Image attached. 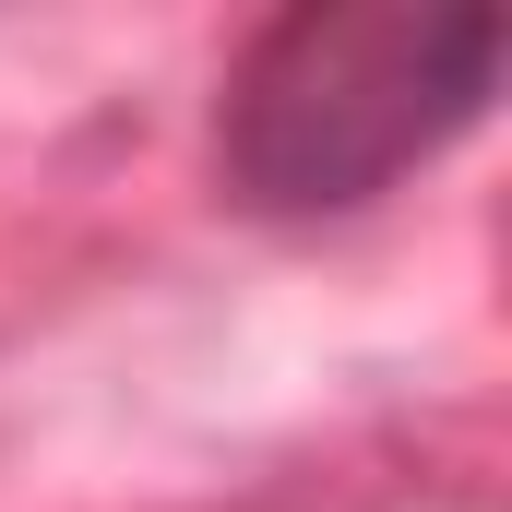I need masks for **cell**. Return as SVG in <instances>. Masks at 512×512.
Instances as JSON below:
<instances>
[{
    "label": "cell",
    "instance_id": "obj_1",
    "mask_svg": "<svg viewBox=\"0 0 512 512\" xmlns=\"http://www.w3.org/2000/svg\"><path fill=\"white\" fill-rule=\"evenodd\" d=\"M501 12H393V0H310L262 24L227 72V191L251 215H346L393 191L417 155L489 108Z\"/></svg>",
    "mask_w": 512,
    "mask_h": 512
}]
</instances>
